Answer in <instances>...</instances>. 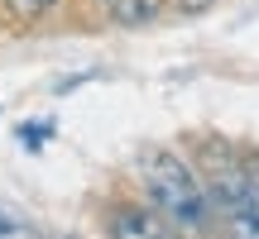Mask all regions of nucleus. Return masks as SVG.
Wrapping results in <instances>:
<instances>
[{
    "instance_id": "8",
    "label": "nucleus",
    "mask_w": 259,
    "mask_h": 239,
    "mask_svg": "<svg viewBox=\"0 0 259 239\" xmlns=\"http://www.w3.org/2000/svg\"><path fill=\"white\" fill-rule=\"evenodd\" d=\"M173 5H178V10H187V15H202L211 0H173Z\"/></svg>"
},
{
    "instance_id": "2",
    "label": "nucleus",
    "mask_w": 259,
    "mask_h": 239,
    "mask_svg": "<svg viewBox=\"0 0 259 239\" xmlns=\"http://www.w3.org/2000/svg\"><path fill=\"white\" fill-rule=\"evenodd\" d=\"M202 187H206V196H211L216 220H221L231 234H259V206L250 196V172H245V163L231 153V148H221V144L206 148Z\"/></svg>"
},
{
    "instance_id": "7",
    "label": "nucleus",
    "mask_w": 259,
    "mask_h": 239,
    "mask_svg": "<svg viewBox=\"0 0 259 239\" xmlns=\"http://www.w3.org/2000/svg\"><path fill=\"white\" fill-rule=\"evenodd\" d=\"M245 172H250V196H254V206H259V153L245 163Z\"/></svg>"
},
{
    "instance_id": "3",
    "label": "nucleus",
    "mask_w": 259,
    "mask_h": 239,
    "mask_svg": "<svg viewBox=\"0 0 259 239\" xmlns=\"http://www.w3.org/2000/svg\"><path fill=\"white\" fill-rule=\"evenodd\" d=\"M106 230L111 234H144V239H154V234L168 230V220L154 211V206H125V211H115L111 220H106Z\"/></svg>"
},
{
    "instance_id": "4",
    "label": "nucleus",
    "mask_w": 259,
    "mask_h": 239,
    "mask_svg": "<svg viewBox=\"0 0 259 239\" xmlns=\"http://www.w3.org/2000/svg\"><path fill=\"white\" fill-rule=\"evenodd\" d=\"M158 5H163V0H106L111 19H115V24H130V29L149 24V19L158 15Z\"/></svg>"
},
{
    "instance_id": "1",
    "label": "nucleus",
    "mask_w": 259,
    "mask_h": 239,
    "mask_svg": "<svg viewBox=\"0 0 259 239\" xmlns=\"http://www.w3.org/2000/svg\"><path fill=\"white\" fill-rule=\"evenodd\" d=\"M139 177H144L149 206L168 220V230L202 234V230L216 225V211H211V196H206V187H202V172H197L183 153H173V148L144 153Z\"/></svg>"
},
{
    "instance_id": "5",
    "label": "nucleus",
    "mask_w": 259,
    "mask_h": 239,
    "mask_svg": "<svg viewBox=\"0 0 259 239\" xmlns=\"http://www.w3.org/2000/svg\"><path fill=\"white\" fill-rule=\"evenodd\" d=\"M58 0H10V10H15L19 19H34V15H48Z\"/></svg>"
},
{
    "instance_id": "6",
    "label": "nucleus",
    "mask_w": 259,
    "mask_h": 239,
    "mask_svg": "<svg viewBox=\"0 0 259 239\" xmlns=\"http://www.w3.org/2000/svg\"><path fill=\"white\" fill-rule=\"evenodd\" d=\"M0 234H29V220H19V215L0 211Z\"/></svg>"
}]
</instances>
